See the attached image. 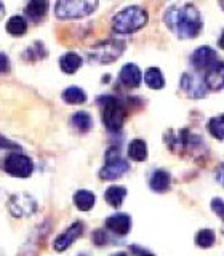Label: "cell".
<instances>
[{
  "mask_svg": "<svg viewBox=\"0 0 224 256\" xmlns=\"http://www.w3.org/2000/svg\"><path fill=\"white\" fill-rule=\"evenodd\" d=\"M8 70H10V61H8V58L4 53H0V72H8Z\"/></svg>",
  "mask_w": 224,
  "mask_h": 256,
  "instance_id": "29",
  "label": "cell"
},
{
  "mask_svg": "<svg viewBox=\"0 0 224 256\" xmlns=\"http://www.w3.org/2000/svg\"><path fill=\"white\" fill-rule=\"evenodd\" d=\"M205 84L208 90L220 92L224 88V61H216L205 72Z\"/></svg>",
  "mask_w": 224,
  "mask_h": 256,
  "instance_id": "11",
  "label": "cell"
},
{
  "mask_svg": "<svg viewBox=\"0 0 224 256\" xmlns=\"http://www.w3.org/2000/svg\"><path fill=\"white\" fill-rule=\"evenodd\" d=\"M196 244L202 248H210L214 244V232L212 229H202L197 232Z\"/></svg>",
  "mask_w": 224,
  "mask_h": 256,
  "instance_id": "25",
  "label": "cell"
},
{
  "mask_svg": "<svg viewBox=\"0 0 224 256\" xmlns=\"http://www.w3.org/2000/svg\"><path fill=\"white\" fill-rule=\"evenodd\" d=\"M128 168H130L128 166V162L124 160L122 156H120L118 148H110L106 152V165L101 168L100 178L106 180V181L117 180L128 172Z\"/></svg>",
  "mask_w": 224,
  "mask_h": 256,
  "instance_id": "6",
  "label": "cell"
},
{
  "mask_svg": "<svg viewBox=\"0 0 224 256\" xmlns=\"http://www.w3.org/2000/svg\"><path fill=\"white\" fill-rule=\"evenodd\" d=\"M98 8V0H58L54 14L58 20H80Z\"/></svg>",
  "mask_w": 224,
  "mask_h": 256,
  "instance_id": "4",
  "label": "cell"
},
{
  "mask_svg": "<svg viewBox=\"0 0 224 256\" xmlns=\"http://www.w3.org/2000/svg\"><path fill=\"white\" fill-rule=\"evenodd\" d=\"M212 208L221 220H224V202L221 198H213L212 200Z\"/></svg>",
  "mask_w": 224,
  "mask_h": 256,
  "instance_id": "27",
  "label": "cell"
},
{
  "mask_svg": "<svg viewBox=\"0 0 224 256\" xmlns=\"http://www.w3.org/2000/svg\"><path fill=\"white\" fill-rule=\"evenodd\" d=\"M93 244H94V245H98V246L106 245V244H108V236H106V232L101 230V229L94 230V232H93Z\"/></svg>",
  "mask_w": 224,
  "mask_h": 256,
  "instance_id": "26",
  "label": "cell"
},
{
  "mask_svg": "<svg viewBox=\"0 0 224 256\" xmlns=\"http://www.w3.org/2000/svg\"><path fill=\"white\" fill-rule=\"evenodd\" d=\"M220 5H221V8L224 10V0H220Z\"/></svg>",
  "mask_w": 224,
  "mask_h": 256,
  "instance_id": "34",
  "label": "cell"
},
{
  "mask_svg": "<svg viewBox=\"0 0 224 256\" xmlns=\"http://www.w3.org/2000/svg\"><path fill=\"white\" fill-rule=\"evenodd\" d=\"M62 100L68 104H82L86 101V93L78 86H69L62 92Z\"/></svg>",
  "mask_w": 224,
  "mask_h": 256,
  "instance_id": "23",
  "label": "cell"
},
{
  "mask_svg": "<svg viewBox=\"0 0 224 256\" xmlns=\"http://www.w3.org/2000/svg\"><path fill=\"white\" fill-rule=\"evenodd\" d=\"M74 204L80 212H90L94 205V194L90 190H77L74 196Z\"/></svg>",
  "mask_w": 224,
  "mask_h": 256,
  "instance_id": "17",
  "label": "cell"
},
{
  "mask_svg": "<svg viewBox=\"0 0 224 256\" xmlns=\"http://www.w3.org/2000/svg\"><path fill=\"white\" fill-rule=\"evenodd\" d=\"M106 228L114 232V234L125 236L132 229V218L128 214H125V213L112 214L106 220Z\"/></svg>",
  "mask_w": 224,
  "mask_h": 256,
  "instance_id": "13",
  "label": "cell"
},
{
  "mask_svg": "<svg viewBox=\"0 0 224 256\" xmlns=\"http://www.w3.org/2000/svg\"><path fill=\"white\" fill-rule=\"evenodd\" d=\"M132 250H133V253H134L136 256H154L152 253H149V252H146V250H141V248H138V246H132Z\"/></svg>",
  "mask_w": 224,
  "mask_h": 256,
  "instance_id": "31",
  "label": "cell"
},
{
  "mask_svg": "<svg viewBox=\"0 0 224 256\" xmlns=\"http://www.w3.org/2000/svg\"><path fill=\"white\" fill-rule=\"evenodd\" d=\"M4 170L16 176V178H28V176L32 174V170H34V164L32 160L24 156V154H10L4 162Z\"/></svg>",
  "mask_w": 224,
  "mask_h": 256,
  "instance_id": "7",
  "label": "cell"
},
{
  "mask_svg": "<svg viewBox=\"0 0 224 256\" xmlns=\"http://www.w3.org/2000/svg\"><path fill=\"white\" fill-rule=\"evenodd\" d=\"M170 184H172V176L165 170H156L150 174L149 186L154 192H166L170 189Z\"/></svg>",
  "mask_w": 224,
  "mask_h": 256,
  "instance_id": "15",
  "label": "cell"
},
{
  "mask_svg": "<svg viewBox=\"0 0 224 256\" xmlns=\"http://www.w3.org/2000/svg\"><path fill=\"white\" fill-rule=\"evenodd\" d=\"M146 22H148L146 10L138 5H132L124 8L122 12H118L114 16V20H112V29L117 34H133V32L146 26Z\"/></svg>",
  "mask_w": 224,
  "mask_h": 256,
  "instance_id": "2",
  "label": "cell"
},
{
  "mask_svg": "<svg viewBox=\"0 0 224 256\" xmlns=\"http://www.w3.org/2000/svg\"><path fill=\"white\" fill-rule=\"evenodd\" d=\"M206 128H208V132H210V134L213 136V138L220 140V141L224 140V114L208 120Z\"/></svg>",
  "mask_w": 224,
  "mask_h": 256,
  "instance_id": "24",
  "label": "cell"
},
{
  "mask_svg": "<svg viewBox=\"0 0 224 256\" xmlns=\"http://www.w3.org/2000/svg\"><path fill=\"white\" fill-rule=\"evenodd\" d=\"M218 61L216 58V52L210 46H200L194 52V54L190 56V64L196 70H206L208 68H212L213 64Z\"/></svg>",
  "mask_w": 224,
  "mask_h": 256,
  "instance_id": "10",
  "label": "cell"
},
{
  "mask_svg": "<svg viewBox=\"0 0 224 256\" xmlns=\"http://www.w3.org/2000/svg\"><path fill=\"white\" fill-rule=\"evenodd\" d=\"M28 30V22L26 20L22 18V16H12L10 20L6 22V32L10 36H14V37H20L22 34H26Z\"/></svg>",
  "mask_w": 224,
  "mask_h": 256,
  "instance_id": "22",
  "label": "cell"
},
{
  "mask_svg": "<svg viewBox=\"0 0 224 256\" xmlns=\"http://www.w3.org/2000/svg\"><path fill=\"white\" fill-rule=\"evenodd\" d=\"M46 12H48V0H29V4L24 8V13H26V16L32 22L42 21Z\"/></svg>",
  "mask_w": 224,
  "mask_h": 256,
  "instance_id": "14",
  "label": "cell"
},
{
  "mask_svg": "<svg viewBox=\"0 0 224 256\" xmlns=\"http://www.w3.org/2000/svg\"><path fill=\"white\" fill-rule=\"evenodd\" d=\"M216 180H218L220 184H222V186H224V164L220 165V168L216 170Z\"/></svg>",
  "mask_w": 224,
  "mask_h": 256,
  "instance_id": "30",
  "label": "cell"
},
{
  "mask_svg": "<svg viewBox=\"0 0 224 256\" xmlns=\"http://www.w3.org/2000/svg\"><path fill=\"white\" fill-rule=\"evenodd\" d=\"M144 82H146V85L152 88V90H160V88L165 86V77L162 72H160V69L149 68L146 70V74H144Z\"/></svg>",
  "mask_w": 224,
  "mask_h": 256,
  "instance_id": "18",
  "label": "cell"
},
{
  "mask_svg": "<svg viewBox=\"0 0 224 256\" xmlns=\"http://www.w3.org/2000/svg\"><path fill=\"white\" fill-rule=\"evenodd\" d=\"M98 104L102 109V124L109 132L117 133L122 130L126 118V109L116 96H100Z\"/></svg>",
  "mask_w": 224,
  "mask_h": 256,
  "instance_id": "3",
  "label": "cell"
},
{
  "mask_svg": "<svg viewBox=\"0 0 224 256\" xmlns=\"http://www.w3.org/2000/svg\"><path fill=\"white\" fill-rule=\"evenodd\" d=\"M112 256H126L125 253H117V254H112Z\"/></svg>",
  "mask_w": 224,
  "mask_h": 256,
  "instance_id": "35",
  "label": "cell"
},
{
  "mask_svg": "<svg viewBox=\"0 0 224 256\" xmlns=\"http://www.w3.org/2000/svg\"><path fill=\"white\" fill-rule=\"evenodd\" d=\"M118 80L120 84L126 88H138L141 84V70L136 64L128 62L120 69L118 72Z\"/></svg>",
  "mask_w": 224,
  "mask_h": 256,
  "instance_id": "12",
  "label": "cell"
},
{
  "mask_svg": "<svg viewBox=\"0 0 224 256\" xmlns=\"http://www.w3.org/2000/svg\"><path fill=\"white\" fill-rule=\"evenodd\" d=\"M70 122H72V125H74L78 132H82V133L90 132V130H92V126H93V118H92V116L88 114V112H85V110L76 112V114L72 116Z\"/></svg>",
  "mask_w": 224,
  "mask_h": 256,
  "instance_id": "21",
  "label": "cell"
},
{
  "mask_svg": "<svg viewBox=\"0 0 224 256\" xmlns=\"http://www.w3.org/2000/svg\"><path fill=\"white\" fill-rule=\"evenodd\" d=\"M164 21L180 38H194L202 30V16L192 4L173 5L166 10Z\"/></svg>",
  "mask_w": 224,
  "mask_h": 256,
  "instance_id": "1",
  "label": "cell"
},
{
  "mask_svg": "<svg viewBox=\"0 0 224 256\" xmlns=\"http://www.w3.org/2000/svg\"><path fill=\"white\" fill-rule=\"evenodd\" d=\"M4 13H5V8H4V4L0 2V20L4 18Z\"/></svg>",
  "mask_w": 224,
  "mask_h": 256,
  "instance_id": "33",
  "label": "cell"
},
{
  "mask_svg": "<svg viewBox=\"0 0 224 256\" xmlns=\"http://www.w3.org/2000/svg\"><path fill=\"white\" fill-rule=\"evenodd\" d=\"M78 256H85V254H78Z\"/></svg>",
  "mask_w": 224,
  "mask_h": 256,
  "instance_id": "36",
  "label": "cell"
},
{
  "mask_svg": "<svg viewBox=\"0 0 224 256\" xmlns=\"http://www.w3.org/2000/svg\"><path fill=\"white\" fill-rule=\"evenodd\" d=\"M125 50V44L122 40H104V42H100L93 45V48L90 50V58L92 61L101 62V64H109L114 62L120 54Z\"/></svg>",
  "mask_w": 224,
  "mask_h": 256,
  "instance_id": "5",
  "label": "cell"
},
{
  "mask_svg": "<svg viewBox=\"0 0 224 256\" xmlns=\"http://www.w3.org/2000/svg\"><path fill=\"white\" fill-rule=\"evenodd\" d=\"M0 149H16V150H18L20 146H18L16 142H13V141H10V140L4 138V136H0Z\"/></svg>",
  "mask_w": 224,
  "mask_h": 256,
  "instance_id": "28",
  "label": "cell"
},
{
  "mask_svg": "<svg viewBox=\"0 0 224 256\" xmlns=\"http://www.w3.org/2000/svg\"><path fill=\"white\" fill-rule=\"evenodd\" d=\"M80 66H82V58L77 53H66L60 60V68L64 74H74Z\"/></svg>",
  "mask_w": 224,
  "mask_h": 256,
  "instance_id": "16",
  "label": "cell"
},
{
  "mask_svg": "<svg viewBox=\"0 0 224 256\" xmlns=\"http://www.w3.org/2000/svg\"><path fill=\"white\" fill-rule=\"evenodd\" d=\"M84 234V224L82 222H74L72 226H69L66 230L60 234L58 237L54 238L53 242V248L56 252H64L68 250V248L76 242V240Z\"/></svg>",
  "mask_w": 224,
  "mask_h": 256,
  "instance_id": "9",
  "label": "cell"
},
{
  "mask_svg": "<svg viewBox=\"0 0 224 256\" xmlns=\"http://www.w3.org/2000/svg\"><path fill=\"white\" fill-rule=\"evenodd\" d=\"M181 90L186 93L189 98H205L206 96V84L205 78L202 80L197 74H190V72H186V74L181 76Z\"/></svg>",
  "mask_w": 224,
  "mask_h": 256,
  "instance_id": "8",
  "label": "cell"
},
{
  "mask_svg": "<svg viewBox=\"0 0 224 256\" xmlns=\"http://www.w3.org/2000/svg\"><path fill=\"white\" fill-rule=\"evenodd\" d=\"M126 196V189L124 186H110L106 194H104V198H106V202L114 206V208H118L120 205L124 204V198Z\"/></svg>",
  "mask_w": 224,
  "mask_h": 256,
  "instance_id": "20",
  "label": "cell"
},
{
  "mask_svg": "<svg viewBox=\"0 0 224 256\" xmlns=\"http://www.w3.org/2000/svg\"><path fill=\"white\" fill-rule=\"evenodd\" d=\"M128 156L134 162H142L148 157V146L142 140H133L128 144Z\"/></svg>",
  "mask_w": 224,
  "mask_h": 256,
  "instance_id": "19",
  "label": "cell"
},
{
  "mask_svg": "<svg viewBox=\"0 0 224 256\" xmlns=\"http://www.w3.org/2000/svg\"><path fill=\"white\" fill-rule=\"evenodd\" d=\"M218 45L222 48V50H224V32H222V34H221V37H220V40H218Z\"/></svg>",
  "mask_w": 224,
  "mask_h": 256,
  "instance_id": "32",
  "label": "cell"
}]
</instances>
